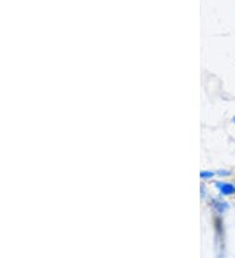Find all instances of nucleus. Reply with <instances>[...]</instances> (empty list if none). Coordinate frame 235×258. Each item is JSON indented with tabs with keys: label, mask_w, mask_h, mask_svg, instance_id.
Masks as SVG:
<instances>
[{
	"label": "nucleus",
	"mask_w": 235,
	"mask_h": 258,
	"mask_svg": "<svg viewBox=\"0 0 235 258\" xmlns=\"http://www.w3.org/2000/svg\"><path fill=\"white\" fill-rule=\"evenodd\" d=\"M233 121H234V124H235V116H234V118H233Z\"/></svg>",
	"instance_id": "nucleus-3"
},
{
	"label": "nucleus",
	"mask_w": 235,
	"mask_h": 258,
	"mask_svg": "<svg viewBox=\"0 0 235 258\" xmlns=\"http://www.w3.org/2000/svg\"><path fill=\"white\" fill-rule=\"evenodd\" d=\"M215 187L218 188L219 193L222 196H230L235 193V185L230 183H215Z\"/></svg>",
	"instance_id": "nucleus-1"
},
{
	"label": "nucleus",
	"mask_w": 235,
	"mask_h": 258,
	"mask_svg": "<svg viewBox=\"0 0 235 258\" xmlns=\"http://www.w3.org/2000/svg\"><path fill=\"white\" fill-rule=\"evenodd\" d=\"M213 175H214V172H211V171H201V172H200V176H201L203 179L213 178Z\"/></svg>",
	"instance_id": "nucleus-2"
}]
</instances>
